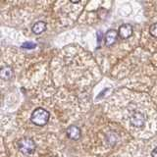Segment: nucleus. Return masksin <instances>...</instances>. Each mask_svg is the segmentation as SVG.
<instances>
[{
	"mask_svg": "<svg viewBox=\"0 0 157 157\" xmlns=\"http://www.w3.org/2000/svg\"><path fill=\"white\" fill-rule=\"evenodd\" d=\"M118 33H119V36L121 38H129L132 34V28L131 25H122V26L119 28V31H118Z\"/></svg>",
	"mask_w": 157,
	"mask_h": 157,
	"instance_id": "20e7f679",
	"label": "nucleus"
},
{
	"mask_svg": "<svg viewBox=\"0 0 157 157\" xmlns=\"http://www.w3.org/2000/svg\"><path fill=\"white\" fill-rule=\"evenodd\" d=\"M36 144L34 141L29 139V137H24V139L19 140V149L23 152L24 154H31L36 149Z\"/></svg>",
	"mask_w": 157,
	"mask_h": 157,
	"instance_id": "f03ea898",
	"label": "nucleus"
},
{
	"mask_svg": "<svg viewBox=\"0 0 157 157\" xmlns=\"http://www.w3.org/2000/svg\"><path fill=\"white\" fill-rule=\"evenodd\" d=\"M31 120L34 125L44 126L47 124L49 120V113L46 110H44L43 108H36L32 113Z\"/></svg>",
	"mask_w": 157,
	"mask_h": 157,
	"instance_id": "f257e3e1",
	"label": "nucleus"
},
{
	"mask_svg": "<svg viewBox=\"0 0 157 157\" xmlns=\"http://www.w3.org/2000/svg\"><path fill=\"white\" fill-rule=\"evenodd\" d=\"M0 76L3 78V80H9V78H11L12 76H13V70L11 67H3L1 69V72H0Z\"/></svg>",
	"mask_w": 157,
	"mask_h": 157,
	"instance_id": "6e6552de",
	"label": "nucleus"
},
{
	"mask_svg": "<svg viewBox=\"0 0 157 157\" xmlns=\"http://www.w3.org/2000/svg\"><path fill=\"white\" fill-rule=\"evenodd\" d=\"M72 3H74V4H78V3H80V1H71Z\"/></svg>",
	"mask_w": 157,
	"mask_h": 157,
	"instance_id": "f8f14e48",
	"label": "nucleus"
},
{
	"mask_svg": "<svg viewBox=\"0 0 157 157\" xmlns=\"http://www.w3.org/2000/svg\"><path fill=\"white\" fill-rule=\"evenodd\" d=\"M45 29H46V24L42 21H39V22H36L33 25V28H32V31L33 33L39 34V33H41L45 31Z\"/></svg>",
	"mask_w": 157,
	"mask_h": 157,
	"instance_id": "0eeeda50",
	"label": "nucleus"
},
{
	"mask_svg": "<svg viewBox=\"0 0 157 157\" xmlns=\"http://www.w3.org/2000/svg\"><path fill=\"white\" fill-rule=\"evenodd\" d=\"M131 125L136 128H140L145 123V116L141 112H135L130 118Z\"/></svg>",
	"mask_w": 157,
	"mask_h": 157,
	"instance_id": "7ed1b4c3",
	"label": "nucleus"
},
{
	"mask_svg": "<svg viewBox=\"0 0 157 157\" xmlns=\"http://www.w3.org/2000/svg\"><path fill=\"white\" fill-rule=\"evenodd\" d=\"M149 33L152 36L157 37V24L151 25L150 28H149Z\"/></svg>",
	"mask_w": 157,
	"mask_h": 157,
	"instance_id": "1a4fd4ad",
	"label": "nucleus"
},
{
	"mask_svg": "<svg viewBox=\"0 0 157 157\" xmlns=\"http://www.w3.org/2000/svg\"><path fill=\"white\" fill-rule=\"evenodd\" d=\"M67 136L69 139L77 140L81 137V130L77 126H71L67 129Z\"/></svg>",
	"mask_w": 157,
	"mask_h": 157,
	"instance_id": "423d86ee",
	"label": "nucleus"
},
{
	"mask_svg": "<svg viewBox=\"0 0 157 157\" xmlns=\"http://www.w3.org/2000/svg\"><path fill=\"white\" fill-rule=\"evenodd\" d=\"M36 46V44L34 42H31V41H28V42H25L22 44V47L23 48H27V49H32V48H34Z\"/></svg>",
	"mask_w": 157,
	"mask_h": 157,
	"instance_id": "9d476101",
	"label": "nucleus"
},
{
	"mask_svg": "<svg viewBox=\"0 0 157 157\" xmlns=\"http://www.w3.org/2000/svg\"><path fill=\"white\" fill-rule=\"evenodd\" d=\"M151 156L152 157H157V147H155V148L152 150L151 152Z\"/></svg>",
	"mask_w": 157,
	"mask_h": 157,
	"instance_id": "9b49d317",
	"label": "nucleus"
},
{
	"mask_svg": "<svg viewBox=\"0 0 157 157\" xmlns=\"http://www.w3.org/2000/svg\"><path fill=\"white\" fill-rule=\"evenodd\" d=\"M118 33L117 31L115 29H110V31H108L105 34V44L107 46H110V45H113L116 40H117V37H118Z\"/></svg>",
	"mask_w": 157,
	"mask_h": 157,
	"instance_id": "39448f33",
	"label": "nucleus"
}]
</instances>
